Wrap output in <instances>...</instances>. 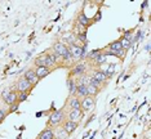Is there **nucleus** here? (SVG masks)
Wrapping results in <instances>:
<instances>
[{"instance_id": "0eeeda50", "label": "nucleus", "mask_w": 151, "mask_h": 139, "mask_svg": "<svg viewBox=\"0 0 151 139\" xmlns=\"http://www.w3.org/2000/svg\"><path fill=\"white\" fill-rule=\"evenodd\" d=\"M92 77L97 81L99 85H104V84H106L109 81V76L106 75V72L105 71H102V70H94Z\"/></svg>"}, {"instance_id": "a211bd4d", "label": "nucleus", "mask_w": 151, "mask_h": 139, "mask_svg": "<svg viewBox=\"0 0 151 139\" xmlns=\"http://www.w3.org/2000/svg\"><path fill=\"white\" fill-rule=\"evenodd\" d=\"M123 48H122V44H120V40H116V41H112L111 44L109 45V50L111 53H114V54H116L119 52V50H122Z\"/></svg>"}, {"instance_id": "b1692460", "label": "nucleus", "mask_w": 151, "mask_h": 139, "mask_svg": "<svg viewBox=\"0 0 151 139\" xmlns=\"http://www.w3.org/2000/svg\"><path fill=\"white\" fill-rule=\"evenodd\" d=\"M106 54L105 53H99L97 57L94 58V62L97 63V64H102V63H105V61H106Z\"/></svg>"}, {"instance_id": "1a4fd4ad", "label": "nucleus", "mask_w": 151, "mask_h": 139, "mask_svg": "<svg viewBox=\"0 0 151 139\" xmlns=\"http://www.w3.org/2000/svg\"><path fill=\"white\" fill-rule=\"evenodd\" d=\"M61 128L63 129L66 133L70 135V134H73L75 130L79 128V124H75V123H73V121H68V120H66V121H63L62 124H61Z\"/></svg>"}, {"instance_id": "f8f14e48", "label": "nucleus", "mask_w": 151, "mask_h": 139, "mask_svg": "<svg viewBox=\"0 0 151 139\" xmlns=\"http://www.w3.org/2000/svg\"><path fill=\"white\" fill-rule=\"evenodd\" d=\"M37 139H56L54 138V131H53V128L48 126L45 128L44 130L40 131L39 137H37Z\"/></svg>"}, {"instance_id": "423d86ee", "label": "nucleus", "mask_w": 151, "mask_h": 139, "mask_svg": "<svg viewBox=\"0 0 151 139\" xmlns=\"http://www.w3.org/2000/svg\"><path fill=\"white\" fill-rule=\"evenodd\" d=\"M17 91H11V90H8V89H5L4 91H3V94H1V98H3V101L5 102L6 104H13V103H16L17 102Z\"/></svg>"}, {"instance_id": "7ed1b4c3", "label": "nucleus", "mask_w": 151, "mask_h": 139, "mask_svg": "<svg viewBox=\"0 0 151 139\" xmlns=\"http://www.w3.org/2000/svg\"><path fill=\"white\" fill-rule=\"evenodd\" d=\"M96 106V98L94 97H85L84 99L80 101V110L83 112H89L92 111Z\"/></svg>"}, {"instance_id": "ddd939ff", "label": "nucleus", "mask_w": 151, "mask_h": 139, "mask_svg": "<svg viewBox=\"0 0 151 139\" xmlns=\"http://www.w3.org/2000/svg\"><path fill=\"white\" fill-rule=\"evenodd\" d=\"M34 72L36 73V76L39 77V80H40V79L47 77L50 72H52V70L48 68V67H35V68H34Z\"/></svg>"}, {"instance_id": "2eb2a0df", "label": "nucleus", "mask_w": 151, "mask_h": 139, "mask_svg": "<svg viewBox=\"0 0 151 139\" xmlns=\"http://www.w3.org/2000/svg\"><path fill=\"white\" fill-rule=\"evenodd\" d=\"M68 106H70L71 110H80V99L78 97L73 96L68 101Z\"/></svg>"}, {"instance_id": "f257e3e1", "label": "nucleus", "mask_w": 151, "mask_h": 139, "mask_svg": "<svg viewBox=\"0 0 151 139\" xmlns=\"http://www.w3.org/2000/svg\"><path fill=\"white\" fill-rule=\"evenodd\" d=\"M63 118H65V112L63 110H57L54 112L50 113L49 116V125L50 128H57L58 125H61L63 123Z\"/></svg>"}, {"instance_id": "a878e982", "label": "nucleus", "mask_w": 151, "mask_h": 139, "mask_svg": "<svg viewBox=\"0 0 151 139\" xmlns=\"http://www.w3.org/2000/svg\"><path fill=\"white\" fill-rule=\"evenodd\" d=\"M125 40H128V41H130L132 43V39H133V32L132 31H127L125 34H124V36H123Z\"/></svg>"}, {"instance_id": "4468645a", "label": "nucleus", "mask_w": 151, "mask_h": 139, "mask_svg": "<svg viewBox=\"0 0 151 139\" xmlns=\"http://www.w3.org/2000/svg\"><path fill=\"white\" fill-rule=\"evenodd\" d=\"M75 97H78L79 99H84L85 97H88L87 94V85H83V84H79L76 85V93H75Z\"/></svg>"}, {"instance_id": "20e7f679", "label": "nucleus", "mask_w": 151, "mask_h": 139, "mask_svg": "<svg viewBox=\"0 0 151 139\" xmlns=\"http://www.w3.org/2000/svg\"><path fill=\"white\" fill-rule=\"evenodd\" d=\"M68 121H73L75 124H80L84 117V112L81 110H70V112L66 115Z\"/></svg>"}, {"instance_id": "6ab92c4d", "label": "nucleus", "mask_w": 151, "mask_h": 139, "mask_svg": "<svg viewBox=\"0 0 151 139\" xmlns=\"http://www.w3.org/2000/svg\"><path fill=\"white\" fill-rule=\"evenodd\" d=\"M99 88H96L93 85H91V84H87V94L89 97H96L97 94L99 93Z\"/></svg>"}, {"instance_id": "9b49d317", "label": "nucleus", "mask_w": 151, "mask_h": 139, "mask_svg": "<svg viewBox=\"0 0 151 139\" xmlns=\"http://www.w3.org/2000/svg\"><path fill=\"white\" fill-rule=\"evenodd\" d=\"M85 70H87V66H85V63H78L74 66L73 71H71V75L73 76H83L85 75Z\"/></svg>"}, {"instance_id": "393cba45", "label": "nucleus", "mask_w": 151, "mask_h": 139, "mask_svg": "<svg viewBox=\"0 0 151 139\" xmlns=\"http://www.w3.org/2000/svg\"><path fill=\"white\" fill-rule=\"evenodd\" d=\"M78 40H80V43L81 44H85L87 43V34L85 32H81V34H78Z\"/></svg>"}, {"instance_id": "412c9836", "label": "nucleus", "mask_w": 151, "mask_h": 139, "mask_svg": "<svg viewBox=\"0 0 151 139\" xmlns=\"http://www.w3.org/2000/svg\"><path fill=\"white\" fill-rule=\"evenodd\" d=\"M67 85H68V90H70L71 97L75 96V93H76V83H75V80L74 79H68L67 80Z\"/></svg>"}, {"instance_id": "5701e85b", "label": "nucleus", "mask_w": 151, "mask_h": 139, "mask_svg": "<svg viewBox=\"0 0 151 139\" xmlns=\"http://www.w3.org/2000/svg\"><path fill=\"white\" fill-rule=\"evenodd\" d=\"M27 98H29V93H27V91H22V93L17 94V102H18V103H22V102L27 101Z\"/></svg>"}, {"instance_id": "dca6fc26", "label": "nucleus", "mask_w": 151, "mask_h": 139, "mask_svg": "<svg viewBox=\"0 0 151 139\" xmlns=\"http://www.w3.org/2000/svg\"><path fill=\"white\" fill-rule=\"evenodd\" d=\"M53 131H54V138H57V139H66L68 137V134L63 130L62 128H58L57 126V128L53 129Z\"/></svg>"}, {"instance_id": "9d476101", "label": "nucleus", "mask_w": 151, "mask_h": 139, "mask_svg": "<svg viewBox=\"0 0 151 139\" xmlns=\"http://www.w3.org/2000/svg\"><path fill=\"white\" fill-rule=\"evenodd\" d=\"M23 77H25V79H26L27 81H29V83L31 84L32 86H35L36 84L39 83V77L36 76V73L34 72V70H31V68L26 71V72H25V75H23Z\"/></svg>"}, {"instance_id": "c756f323", "label": "nucleus", "mask_w": 151, "mask_h": 139, "mask_svg": "<svg viewBox=\"0 0 151 139\" xmlns=\"http://www.w3.org/2000/svg\"><path fill=\"white\" fill-rule=\"evenodd\" d=\"M116 56H118L119 57V58H124V57H125V50L124 49H122V50H119V52L118 53H116Z\"/></svg>"}, {"instance_id": "4be33fe9", "label": "nucleus", "mask_w": 151, "mask_h": 139, "mask_svg": "<svg viewBox=\"0 0 151 139\" xmlns=\"http://www.w3.org/2000/svg\"><path fill=\"white\" fill-rule=\"evenodd\" d=\"M120 44H122V48L124 49L125 52H127V50H129L130 48H132V45H133L132 43L128 41V40H125L124 38H122V39H120Z\"/></svg>"}, {"instance_id": "cd10ccee", "label": "nucleus", "mask_w": 151, "mask_h": 139, "mask_svg": "<svg viewBox=\"0 0 151 139\" xmlns=\"http://www.w3.org/2000/svg\"><path fill=\"white\" fill-rule=\"evenodd\" d=\"M99 53H101V52H99V50H93V52H91V53H89L88 58H92V59H94V58H96V57L98 56Z\"/></svg>"}, {"instance_id": "f03ea898", "label": "nucleus", "mask_w": 151, "mask_h": 139, "mask_svg": "<svg viewBox=\"0 0 151 139\" xmlns=\"http://www.w3.org/2000/svg\"><path fill=\"white\" fill-rule=\"evenodd\" d=\"M67 48H68V52H70L74 61L81 59L85 57V44L83 46H76V45H74V44H70V46H67Z\"/></svg>"}, {"instance_id": "bb28decb", "label": "nucleus", "mask_w": 151, "mask_h": 139, "mask_svg": "<svg viewBox=\"0 0 151 139\" xmlns=\"http://www.w3.org/2000/svg\"><path fill=\"white\" fill-rule=\"evenodd\" d=\"M5 117H6V111L3 110V108H0V124L5 120Z\"/></svg>"}, {"instance_id": "6e6552de", "label": "nucleus", "mask_w": 151, "mask_h": 139, "mask_svg": "<svg viewBox=\"0 0 151 139\" xmlns=\"http://www.w3.org/2000/svg\"><path fill=\"white\" fill-rule=\"evenodd\" d=\"M67 50H68V48L66 46V44H63V43H56L53 45V53L56 54V56L61 57V58L67 53Z\"/></svg>"}, {"instance_id": "c85d7f7f", "label": "nucleus", "mask_w": 151, "mask_h": 139, "mask_svg": "<svg viewBox=\"0 0 151 139\" xmlns=\"http://www.w3.org/2000/svg\"><path fill=\"white\" fill-rule=\"evenodd\" d=\"M18 110V103H13V104H11V107H9V112H16V111Z\"/></svg>"}, {"instance_id": "aec40b11", "label": "nucleus", "mask_w": 151, "mask_h": 139, "mask_svg": "<svg viewBox=\"0 0 151 139\" xmlns=\"http://www.w3.org/2000/svg\"><path fill=\"white\" fill-rule=\"evenodd\" d=\"M45 61H47V54H42L35 59V67H45Z\"/></svg>"}, {"instance_id": "39448f33", "label": "nucleus", "mask_w": 151, "mask_h": 139, "mask_svg": "<svg viewBox=\"0 0 151 139\" xmlns=\"http://www.w3.org/2000/svg\"><path fill=\"white\" fill-rule=\"evenodd\" d=\"M32 85L27 81L25 77H21L18 81H17V85H16V89H17V93H22V91H27V93H30V90L32 89Z\"/></svg>"}, {"instance_id": "f3484780", "label": "nucleus", "mask_w": 151, "mask_h": 139, "mask_svg": "<svg viewBox=\"0 0 151 139\" xmlns=\"http://www.w3.org/2000/svg\"><path fill=\"white\" fill-rule=\"evenodd\" d=\"M78 23H79L80 26H83V27H88L89 25H91V22H89L88 17L85 16L83 12L79 13V16H78Z\"/></svg>"}]
</instances>
